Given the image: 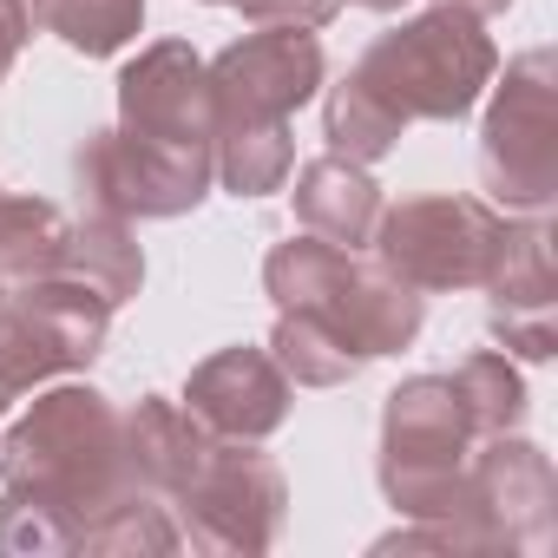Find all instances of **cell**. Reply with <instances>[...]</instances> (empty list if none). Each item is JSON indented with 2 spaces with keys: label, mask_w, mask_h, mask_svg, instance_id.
I'll return each mask as SVG.
<instances>
[{
  "label": "cell",
  "mask_w": 558,
  "mask_h": 558,
  "mask_svg": "<svg viewBox=\"0 0 558 558\" xmlns=\"http://www.w3.org/2000/svg\"><path fill=\"white\" fill-rule=\"evenodd\" d=\"M0 493L53 506L73 525L99 519L119 493H132L125 414L86 381L47 388L0 440Z\"/></svg>",
  "instance_id": "cell-1"
},
{
  "label": "cell",
  "mask_w": 558,
  "mask_h": 558,
  "mask_svg": "<svg viewBox=\"0 0 558 558\" xmlns=\"http://www.w3.org/2000/svg\"><path fill=\"white\" fill-rule=\"evenodd\" d=\"M263 290L276 296V310H303V316H323L329 329H342L368 362L401 355L421 336V290L414 283H401L395 269L362 263L355 250L323 243L310 230L269 250Z\"/></svg>",
  "instance_id": "cell-2"
},
{
  "label": "cell",
  "mask_w": 558,
  "mask_h": 558,
  "mask_svg": "<svg viewBox=\"0 0 558 558\" xmlns=\"http://www.w3.org/2000/svg\"><path fill=\"white\" fill-rule=\"evenodd\" d=\"M499 73V47L486 34V21L460 14V8H427L421 21H401L395 34H381L362 60L355 80L401 119H434V125H460L480 93Z\"/></svg>",
  "instance_id": "cell-3"
},
{
  "label": "cell",
  "mask_w": 558,
  "mask_h": 558,
  "mask_svg": "<svg viewBox=\"0 0 558 558\" xmlns=\"http://www.w3.org/2000/svg\"><path fill=\"white\" fill-rule=\"evenodd\" d=\"M473 421L447 375H414L388 395L381 414V493L408 519H466V460ZM473 525V519H466Z\"/></svg>",
  "instance_id": "cell-4"
},
{
  "label": "cell",
  "mask_w": 558,
  "mask_h": 558,
  "mask_svg": "<svg viewBox=\"0 0 558 558\" xmlns=\"http://www.w3.org/2000/svg\"><path fill=\"white\" fill-rule=\"evenodd\" d=\"M480 178L506 210H545L558 197V60L532 47L493 86L480 125Z\"/></svg>",
  "instance_id": "cell-5"
},
{
  "label": "cell",
  "mask_w": 558,
  "mask_h": 558,
  "mask_svg": "<svg viewBox=\"0 0 558 558\" xmlns=\"http://www.w3.org/2000/svg\"><path fill=\"white\" fill-rule=\"evenodd\" d=\"M375 263L427 290H486L506 243V217L486 197H408L375 217Z\"/></svg>",
  "instance_id": "cell-6"
},
{
  "label": "cell",
  "mask_w": 558,
  "mask_h": 558,
  "mask_svg": "<svg viewBox=\"0 0 558 558\" xmlns=\"http://www.w3.org/2000/svg\"><path fill=\"white\" fill-rule=\"evenodd\" d=\"M106 329H112V303L93 283H80L66 269L34 276V283H14L0 296V368L27 395L34 381L93 368L106 349Z\"/></svg>",
  "instance_id": "cell-7"
},
{
  "label": "cell",
  "mask_w": 558,
  "mask_h": 558,
  "mask_svg": "<svg viewBox=\"0 0 558 558\" xmlns=\"http://www.w3.org/2000/svg\"><path fill=\"white\" fill-rule=\"evenodd\" d=\"M184 506V538L191 551H269L276 532H283V506H290V486H283V466H276L256 440H210V453L197 460V473L184 480L178 493Z\"/></svg>",
  "instance_id": "cell-8"
},
{
  "label": "cell",
  "mask_w": 558,
  "mask_h": 558,
  "mask_svg": "<svg viewBox=\"0 0 558 558\" xmlns=\"http://www.w3.org/2000/svg\"><path fill=\"white\" fill-rule=\"evenodd\" d=\"M73 178H80V197L86 210L99 217H184L204 204L217 165L210 151H165V145H145L132 132H93L80 151H73Z\"/></svg>",
  "instance_id": "cell-9"
},
{
  "label": "cell",
  "mask_w": 558,
  "mask_h": 558,
  "mask_svg": "<svg viewBox=\"0 0 558 558\" xmlns=\"http://www.w3.org/2000/svg\"><path fill=\"white\" fill-rule=\"evenodd\" d=\"M210 106L217 125H283L323 93V47L303 27H256L230 40L210 66Z\"/></svg>",
  "instance_id": "cell-10"
},
{
  "label": "cell",
  "mask_w": 558,
  "mask_h": 558,
  "mask_svg": "<svg viewBox=\"0 0 558 558\" xmlns=\"http://www.w3.org/2000/svg\"><path fill=\"white\" fill-rule=\"evenodd\" d=\"M466 519L486 551H545L558 519V473L545 447L486 434V447L466 460Z\"/></svg>",
  "instance_id": "cell-11"
},
{
  "label": "cell",
  "mask_w": 558,
  "mask_h": 558,
  "mask_svg": "<svg viewBox=\"0 0 558 558\" xmlns=\"http://www.w3.org/2000/svg\"><path fill=\"white\" fill-rule=\"evenodd\" d=\"M119 132L165 145V151H210L217 138L210 73L184 40H151L119 73Z\"/></svg>",
  "instance_id": "cell-12"
},
{
  "label": "cell",
  "mask_w": 558,
  "mask_h": 558,
  "mask_svg": "<svg viewBox=\"0 0 558 558\" xmlns=\"http://www.w3.org/2000/svg\"><path fill=\"white\" fill-rule=\"evenodd\" d=\"M184 408L210 440H269L290 421V375L269 349H217L191 368Z\"/></svg>",
  "instance_id": "cell-13"
},
{
  "label": "cell",
  "mask_w": 558,
  "mask_h": 558,
  "mask_svg": "<svg viewBox=\"0 0 558 558\" xmlns=\"http://www.w3.org/2000/svg\"><path fill=\"white\" fill-rule=\"evenodd\" d=\"M204 453H210V434L191 421L184 401L145 395V401L125 414V473H132V486L178 499Z\"/></svg>",
  "instance_id": "cell-14"
},
{
  "label": "cell",
  "mask_w": 558,
  "mask_h": 558,
  "mask_svg": "<svg viewBox=\"0 0 558 558\" xmlns=\"http://www.w3.org/2000/svg\"><path fill=\"white\" fill-rule=\"evenodd\" d=\"M296 217L310 236L323 243H342V250H362L375 236V217H381V184L368 178V165H349V158H316L296 171Z\"/></svg>",
  "instance_id": "cell-15"
},
{
  "label": "cell",
  "mask_w": 558,
  "mask_h": 558,
  "mask_svg": "<svg viewBox=\"0 0 558 558\" xmlns=\"http://www.w3.org/2000/svg\"><path fill=\"white\" fill-rule=\"evenodd\" d=\"M60 269L80 276V283H93V290L119 310V303H132L138 283H145V250H138V236H132L125 217H99V210H86V217L66 230V256H60Z\"/></svg>",
  "instance_id": "cell-16"
},
{
  "label": "cell",
  "mask_w": 558,
  "mask_h": 558,
  "mask_svg": "<svg viewBox=\"0 0 558 558\" xmlns=\"http://www.w3.org/2000/svg\"><path fill=\"white\" fill-rule=\"evenodd\" d=\"M269 355L290 375V388H342V381H355L368 368V355L342 329H329L323 316H303V310H276Z\"/></svg>",
  "instance_id": "cell-17"
},
{
  "label": "cell",
  "mask_w": 558,
  "mask_h": 558,
  "mask_svg": "<svg viewBox=\"0 0 558 558\" xmlns=\"http://www.w3.org/2000/svg\"><path fill=\"white\" fill-rule=\"evenodd\" d=\"M66 210L47 197H8L0 191V283H34V276H53L66 256Z\"/></svg>",
  "instance_id": "cell-18"
},
{
  "label": "cell",
  "mask_w": 558,
  "mask_h": 558,
  "mask_svg": "<svg viewBox=\"0 0 558 558\" xmlns=\"http://www.w3.org/2000/svg\"><path fill=\"white\" fill-rule=\"evenodd\" d=\"M210 165H217V178H223L230 197H269V191H283V178L296 165L290 119L283 125H217Z\"/></svg>",
  "instance_id": "cell-19"
},
{
  "label": "cell",
  "mask_w": 558,
  "mask_h": 558,
  "mask_svg": "<svg viewBox=\"0 0 558 558\" xmlns=\"http://www.w3.org/2000/svg\"><path fill=\"white\" fill-rule=\"evenodd\" d=\"M493 310H558V276H551V223L532 210L525 223H506L499 263L486 276Z\"/></svg>",
  "instance_id": "cell-20"
},
{
  "label": "cell",
  "mask_w": 558,
  "mask_h": 558,
  "mask_svg": "<svg viewBox=\"0 0 558 558\" xmlns=\"http://www.w3.org/2000/svg\"><path fill=\"white\" fill-rule=\"evenodd\" d=\"M27 14H34L47 34H60L73 53L106 60V53H119L125 40H138L145 0H34Z\"/></svg>",
  "instance_id": "cell-21"
},
{
  "label": "cell",
  "mask_w": 558,
  "mask_h": 558,
  "mask_svg": "<svg viewBox=\"0 0 558 558\" xmlns=\"http://www.w3.org/2000/svg\"><path fill=\"white\" fill-rule=\"evenodd\" d=\"M447 381H453V395H460V408H466V421H473L480 440H486V434H512V427L525 421V381H519V368H512L506 349L466 355Z\"/></svg>",
  "instance_id": "cell-22"
},
{
  "label": "cell",
  "mask_w": 558,
  "mask_h": 558,
  "mask_svg": "<svg viewBox=\"0 0 558 558\" xmlns=\"http://www.w3.org/2000/svg\"><path fill=\"white\" fill-rule=\"evenodd\" d=\"M323 125H329V145H336V158H349V165H375V158H388L395 145H401V119L349 73L336 93H329V106H323Z\"/></svg>",
  "instance_id": "cell-23"
},
{
  "label": "cell",
  "mask_w": 558,
  "mask_h": 558,
  "mask_svg": "<svg viewBox=\"0 0 558 558\" xmlns=\"http://www.w3.org/2000/svg\"><path fill=\"white\" fill-rule=\"evenodd\" d=\"M178 545H184V532L171 525V512H165L158 493H145V486L119 493L99 519L80 525V551H151V558H165V551H178Z\"/></svg>",
  "instance_id": "cell-24"
},
{
  "label": "cell",
  "mask_w": 558,
  "mask_h": 558,
  "mask_svg": "<svg viewBox=\"0 0 558 558\" xmlns=\"http://www.w3.org/2000/svg\"><path fill=\"white\" fill-rule=\"evenodd\" d=\"M0 551L8 558H53V551H80V525L60 519L53 506L0 493Z\"/></svg>",
  "instance_id": "cell-25"
},
{
  "label": "cell",
  "mask_w": 558,
  "mask_h": 558,
  "mask_svg": "<svg viewBox=\"0 0 558 558\" xmlns=\"http://www.w3.org/2000/svg\"><path fill=\"white\" fill-rule=\"evenodd\" d=\"M493 342H506L519 362L558 355V310H493Z\"/></svg>",
  "instance_id": "cell-26"
},
{
  "label": "cell",
  "mask_w": 558,
  "mask_h": 558,
  "mask_svg": "<svg viewBox=\"0 0 558 558\" xmlns=\"http://www.w3.org/2000/svg\"><path fill=\"white\" fill-rule=\"evenodd\" d=\"M230 8H236L250 27H303V34H316V27L336 21L342 0H230Z\"/></svg>",
  "instance_id": "cell-27"
},
{
  "label": "cell",
  "mask_w": 558,
  "mask_h": 558,
  "mask_svg": "<svg viewBox=\"0 0 558 558\" xmlns=\"http://www.w3.org/2000/svg\"><path fill=\"white\" fill-rule=\"evenodd\" d=\"M27 34H34V14H27V0H0V80H8V66L21 60Z\"/></svg>",
  "instance_id": "cell-28"
},
{
  "label": "cell",
  "mask_w": 558,
  "mask_h": 558,
  "mask_svg": "<svg viewBox=\"0 0 558 558\" xmlns=\"http://www.w3.org/2000/svg\"><path fill=\"white\" fill-rule=\"evenodd\" d=\"M434 8H460V14H473V21H493V14L512 8V0H434Z\"/></svg>",
  "instance_id": "cell-29"
},
{
  "label": "cell",
  "mask_w": 558,
  "mask_h": 558,
  "mask_svg": "<svg viewBox=\"0 0 558 558\" xmlns=\"http://www.w3.org/2000/svg\"><path fill=\"white\" fill-rule=\"evenodd\" d=\"M349 8H368V14H395L401 0H349Z\"/></svg>",
  "instance_id": "cell-30"
},
{
  "label": "cell",
  "mask_w": 558,
  "mask_h": 558,
  "mask_svg": "<svg viewBox=\"0 0 558 558\" xmlns=\"http://www.w3.org/2000/svg\"><path fill=\"white\" fill-rule=\"evenodd\" d=\"M14 395H21V388L8 381V368H0V414H8V408H14Z\"/></svg>",
  "instance_id": "cell-31"
},
{
  "label": "cell",
  "mask_w": 558,
  "mask_h": 558,
  "mask_svg": "<svg viewBox=\"0 0 558 558\" xmlns=\"http://www.w3.org/2000/svg\"><path fill=\"white\" fill-rule=\"evenodd\" d=\"M0 296H8V283H0Z\"/></svg>",
  "instance_id": "cell-32"
}]
</instances>
